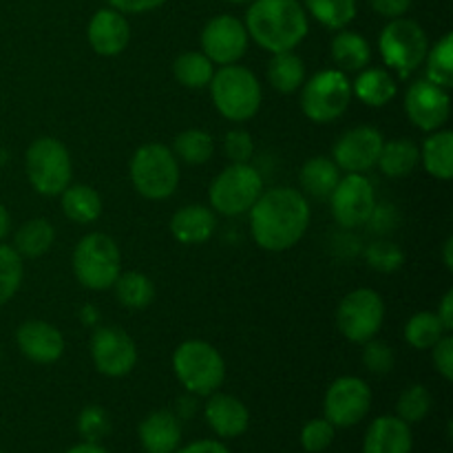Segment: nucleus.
<instances>
[{
    "label": "nucleus",
    "instance_id": "1",
    "mask_svg": "<svg viewBox=\"0 0 453 453\" xmlns=\"http://www.w3.org/2000/svg\"><path fill=\"white\" fill-rule=\"evenodd\" d=\"M250 215V233L257 246L268 252H286L308 233L312 208L301 190L290 186L264 188Z\"/></svg>",
    "mask_w": 453,
    "mask_h": 453
},
{
    "label": "nucleus",
    "instance_id": "2",
    "mask_svg": "<svg viewBox=\"0 0 453 453\" xmlns=\"http://www.w3.org/2000/svg\"><path fill=\"white\" fill-rule=\"evenodd\" d=\"M243 25L250 40L268 53L295 51L310 31L308 12L299 0H252Z\"/></svg>",
    "mask_w": 453,
    "mask_h": 453
},
{
    "label": "nucleus",
    "instance_id": "3",
    "mask_svg": "<svg viewBox=\"0 0 453 453\" xmlns=\"http://www.w3.org/2000/svg\"><path fill=\"white\" fill-rule=\"evenodd\" d=\"M208 88L217 113L228 122L243 124L259 113L261 97H264L259 78L239 62L219 66Z\"/></svg>",
    "mask_w": 453,
    "mask_h": 453
},
{
    "label": "nucleus",
    "instance_id": "4",
    "mask_svg": "<svg viewBox=\"0 0 453 453\" xmlns=\"http://www.w3.org/2000/svg\"><path fill=\"white\" fill-rule=\"evenodd\" d=\"M171 363L181 388L193 396H211L224 385L226 361L208 341H184L175 348Z\"/></svg>",
    "mask_w": 453,
    "mask_h": 453
},
{
    "label": "nucleus",
    "instance_id": "5",
    "mask_svg": "<svg viewBox=\"0 0 453 453\" xmlns=\"http://www.w3.org/2000/svg\"><path fill=\"white\" fill-rule=\"evenodd\" d=\"M128 177L137 193L150 202L168 199L180 186V159L166 144L140 146L128 162Z\"/></svg>",
    "mask_w": 453,
    "mask_h": 453
},
{
    "label": "nucleus",
    "instance_id": "6",
    "mask_svg": "<svg viewBox=\"0 0 453 453\" xmlns=\"http://www.w3.org/2000/svg\"><path fill=\"white\" fill-rule=\"evenodd\" d=\"M122 273V252L113 237L88 233L73 250V274L87 290H111Z\"/></svg>",
    "mask_w": 453,
    "mask_h": 453
},
{
    "label": "nucleus",
    "instance_id": "7",
    "mask_svg": "<svg viewBox=\"0 0 453 453\" xmlns=\"http://www.w3.org/2000/svg\"><path fill=\"white\" fill-rule=\"evenodd\" d=\"M25 173L35 193L44 197H58L73 177L71 153L56 137H38L25 153Z\"/></svg>",
    "mask_w": 453,
    "mask_h": 453
},
{
    "label": "nucleus",
    "instance_id": "8",
    "mask_svg": "<svg viewBox=\"0 0 453 453\" xmlns=\"http://www.w3.org/2000/svg\"><path fill=\"white\" fill-rule=\"evenodd\" d=\"M301 91V111L314 124L336 122L352 102V82L339 69H323L305 80Z\"/></svg>",
    "mask_w": 453,
    "mask_h": 453
},
{
    "label": "nucleus",
    "instance_id": "9",
    "mask_svg": "<svg viewBox=\"0 0 453 453\" xmlns=\"http://www.w3.org/2000/svg\"><path fill=\"white\" fill-rule=\"evenodd\" d=\"M264 193V177L250 162L230 164L212 180L208 199L217 215L242 217Z\"/></svg>",
    "mask_w": 453,
    "mask_h": 453
},
{
    "label": "nucleus",
    "instance_id": "10",
    "mask_svg": "<svg viewBox=\"0 0 453 453\" xmlns=\"http://www.w3.org/2000/svg\"><path fill=\"white\" fill-rule=\"evenodd\" d=\"M429 40L423 27L411 18H394L379 35V51L385 66L396 71L401 78H410L425 62Z\"/></svg>",
    "mask_w": 453,
    "mask_h": 453
},
{
    "label": "nucleus",
    "instance_id": "11",
    "mask_svg": "<svg viewBox=\"0 0 453 453\" xmlns=\"http://www.w3.org/2000/svg\"><path fill=\"white\" fill-rule=\"evenodd\" d=\"M385 321L383 296L372 288H357L341 299L336 308L339 332L352 343H367L376 339Z\"/></svg>",
    "mask_w": 453,
    "mask_h": 453
},
{
    "label": "nucleus",
    "instance_id": "12",
    "mask_svg": "<svg viewBox=\"0 0 453 453\" xmlns=\"http://www.w3.org/2000/svg\"><path fill=\"white\" fill-rule=\"evenodd\" d=\"M332 217L343 228H361L370 224L376 212V193L372 181L361 173L341 177L330 197Z\"/></svg>",
    "mask_w": 453,
    "mask_h": 453
},
{
    "label": "nucleus",
    "instance_id": "13",
    "mask_svg": "<svg viewBox=\"0 0 453 453\" xmlns=\"http://www.w3.org/2000/svg\"><path fill=\"white\" fill-rule=\"evenodd\" d=\"M372 407V389L358 376H341L327 388L323 398V418L334 427H354Z\"/></svg>",
    "mask_w": 453,
    "mask_h": 453
},
{
    "label": "nucleus",
    "instance_id": "14",
    "mask_svg": "<svg viewBox=\"0 0 453 453\" xmlns=\"http://www.w3.org/2000/svg\"><path fill=\"white\" fill-rule=\"evenodd\" d=\"M248 42H250V35H248L246 25L230 13L211 18L199 35L202 53L215 66L237 65L246 56Z\"/></svg>",
    "mask_w": 453,
    "mask_h": 453
},
{
    "label": "nucleus",
    "instance_id": "15",
    "mask_svg": "<svg viewBox=\"0 0 453 453\" xmlns=\"http://www.w3.org/2000/svg\"><path fill=\"white\" fill-rule=\"evenodd\" d=\"M91 361L102 376L122 379L137 365V345L118 326H102L91 336Z\"/></svg>",
    "mask_w": 453,
    "mask_h": 453
},
{
    "label": "nucleus",
    "instance_id": "16",
    "mask_svg": "<svg viewBox=\"0 0 453 453\" xmlns=\"http://www.w3.org/2000/svg\"><path fill=\"white\" fill-rule=\"evenodd\" d=\"M405 113L416 128L425 133H434L447 124L451 115L449 88L420 78L410 84L405 93Z\"/></svg>",
    "mask_w": 453,
    "mask_h": 453
},
{
    "label": "nucleus",
    "instance_id": "17",
    "mask_svg": "<svg viewBox=\"0 0 453 453\" xmlns=\"http://www.w3.org/2000/svg\"><path fill=\"white\" fill-rule=\"evenodd\" d=\"M383 144L385 137L379 128L354 127L336 140L334 149H332V159L341 168V173H361V175H365L367 171H372L379 164Z\"/></svg>",
    "mask_w": 453,
    "mask_h": 453
},
{
    "label": "nucleus",
    "instance_id": "18",
    "mask_svg": "<svg viewBox=\"0 0 453 453\" xmlns=\"http://www.w3.org/2000/svg\"><path fill=\"white\" fill-rule=\"evenodd\" d=\"M87 38L97 56H119L131 42V25L127 20V13L118 12L113 7L97 9L91 20H88Z\"/></svg>",
    "mask_w": 453,
    "mask_h": 453
},
{
    "label": "nucleus",
    "instance_id": "19",
    "mask_svg": "<svg viewBox=\"0 0 453 453\" xmlns=\"http://www.w3.org/2000/svg\"><path fill=\"white\" fill-rule=\"evenodd\" d=\"M18 349L25 358L38 365L58 363L65 354V336L47 321H25L16 332Z\"/></svg>",
    "mask_w": 453,
    "mask_h": 453
},
{
    "label": "nucleus",
    "instance_id": "20",
    "mask_svg": "<svg viewBox=\"0 0 453 453\" xmlns=\"http://www.w3.org/2000/svg\"><path fill=\"white\" fill-rule=\"evenodd\" d=\"M206 423L219 438H239L248 432L250 411L243 405L242 398L233 394H211L206 403Z\"/></svg>",
    "mask_w": 453,
    "mask_h": 453
},
{
    "label": "nucleus",
    "instance_id": "21",
    "mask_svg": "<svg viewBox=\"0 0 453 453\" xmlns=\"http://www.w3.org/2000/svg\"><path fill=\"white\" fill-rule=\"evenodd\" d=\"M414 434L411 425L398 416H379L372 420L363 438V453H411Z\"/></svg>",
    "mask_w": 453,
    "mask_h": 453
},
{
    "label": "nucleus",
    "instance_id": "22",
    "mask_svg": "<svg viewBox=\"0 0 453 453\" xmlns=\"http://www.w3.org/2000/svg\"><path fill=\"white\" fill-rule=\"evenodd\" d=\"M146 453H173L181 445V423L171 410H155L137 427Z\"/></svg>",
    "mask_w": 453,
    "mask_h": 453
},
{
    "label": "nucleus",
    "instance_id": "23",
    "mask_svg": "<svg viewBox=\"0 0 453 453\" xmlns=\"http://www.w3.org/2000/svg\"><path fill=\"white\" fill-rule=\"evenodd\" d=\"M217 230V212L203 203H188L181 206L171 217V234L186 246L206 243Z\"/></svg>",
    "mask_w": 453,
    "mask_h": 453
},
{
    "label": "nucleus",
    "instance_id": "24",
    "mask_svg": "<svg viewBox=\"0 0 453 453\" xmlns=\"http://www.w3.org/2000/svg\"><path fill=\"white\" fill-rule=\"evenodd\" d=\"M330 56L334 60L336 69L343 73H358V71L367 69L372 60V47L361 34L357 31L339 29L330 42Z\"/></svg>",
    "mask_w": 453,
    "mask_h": 453
},
{
    "label": "nucleus",
    "instance_id": "25",
    "mask_svg": "<svg viewBox=\"0 0 453 453\" xmlns=\"http://www.w3.org/2000/svg\"><path fill=\"white\" fill-rule=\"evenodd\" d=\"M396 78L388 69H380V66L358 71L357 80L352 82V96H357L363 104L372 106V109L388 106L396 97Z\"/></svg>",
    "mask_w": 453,
    "mask_h": 453
},
{
    "label": "nucleus",
    "instance_id": "26",
    "mask_svg": "<svg viewBox=\"0 0 453 453\" xmlns=\"http://www.w3.org/2000/svg\"><path fill=\"white\" fill-rule=\"evenodd\" d=\"M418 164L420 146L416 142L407 140V137H398V140L385 142L376 166L389 180H405L418 168Z\"/></svg>",
    "mask_w": 453,
    "mask_h": 453
},
{
    "label": "nucleus",
    "instance_id": "27",
    "mask_svg": "<svg viewBox=\"0 0 453 453\" xmlns=\"http://www.w3.org/2000/svg\"><path fill=\"white\" fill-rule=\"evenodd\" d=\"M420 164L432 177L449 181L453 177V133L447 128L429 133L420 146Z\"/></svg>",
    "mask_w": 453,
    "mask_h": 453
},
{
    "label": "nucleus",
    "instance_id": "28",
    "mask_svg": "<svg viewBox=\"0 0 453 453\" xmlns=\"http://www.w3.org/2000/svg\"><path fill=\"white\" fill-rule=\"evenodd\" d=\"M60 206L66 219L73 224H93L102 215V197L93 186L69 184L60 195Z\"/></svg>",
    "mask_w": 453,
    "mask_h": 453
},
{
    "label": "nucleus",
    "instance_id": "29",
    "mask_svg": "<svg viewBox=\"0 0 453 453\" xmlns=\"http://www.w3.org/2000/svg\"><path fill=\"white\" fill-rule=\"evenodd\" d=\"M341 180V168L330 157H312L301 166L299 184L305 197L327 199Z\"/></svg>",
    "mask_w": 453,
    "mask_h": 453
},
{
    "label": "nucleus",
    "instance_id": "30",
    "mask_svg": "<svg viewBox=\"0 0 453 453\" xmlns=\"http://www.w3.org/2000/svg\"><path fill=\"white\" fill-rule=\"evenodd\" d=\"M53 242H56V230H53L51 221L35 217V219L25 221L20 228L16 230L13 237V250L22 257V259H38V257L47 255L51 250Z\"/></svg>",
    "mask_w": 453,
    "mask_h": 453
},
{
    "label": "nucleus",
    "instance_id": "31",
    "mask_svg": "<svg viewBox=\"0 0 453 453\" xmlns=\"http://www.w3.org/2000/svg\"><path fill=\"white\" fill-rule=\"evenodd\" d=\"M305 80V62L295 51L273 53L268 62V82L274 91L290 96L303 87Z\"/></svg>",
    "mask_w": 453,
    "mask_h": 453
},
{
    "label": "nucleus",
    "instance_id": "32",
    "mask_svg": "<svg viewBox=\"0 0 453 453\" xmlns=\"http://www.w3.org/2000/svg\"><path fill=\"white\" fill-rule=\"evenodd\" d=\"M115 299L128 310H146L155 301V286L144 273H119L113 283Z\"/></svg>",
    "mask_w": 453,
    "mask_h": 453
},
{
    "label": "nucleus",
    "instance_id": "33",
    "mask_svg": "<svg viewBox=\"0 0 453 453\" xmlns=\"http://www.w3.org/2000/svg\"><path fill=\"white\" fill-rule=\"evenodd\" d=\"M215 71V65L202 51H186L181 56H177L175 62H173V75H175V80L181 87L190 88V91L208 88Z\"/></svg>",
    "mask_w": 453,
    "mask_h": 453
},
{
    "label": "nucleus",
    "instance_id": "34",
    "mask_svg": "<svg viewBox=\"0 0 453 453\" xmlns=\"http://www.w3.org/2000/svg\"><path fill=\"white\" fill-rule=\"evenodd\" d=\"M173 153L180 162L190 166H202L215 155V140L203 128H186L175 137Z\"/></svg>",
    "mask_w": 453,
    "mask_h": 453
},
{
    "label": "nucleus",
    "instance_id": "35",
    "mask_svg": "<svg viewBox=\"0 0 453 453\" xmlns=\"http://www.w3.org/2000/svg\"><path fill=\"white\" fill-rule=\"evenodd\" d=\"M308 16L326 29H345L357 18V0H303Z\"/></svg>",
    "mask_w": 453,
    "mask_h": 453
},
{
    "label": "nucleus",
    "instance_id": "36",
    "mask_svg": "<svg viewBox=\"0 0 453 453\" xmlns=\"http://www.w3.org/2000/svg\"><path fill=\"white\" fill-rule=\"evenodd\" d=\"M425 78L442 88L453 87V34H445L425 56Z\"/></svg>",
    "mask_w": 453,
    "mask_h": 453
},
{
    "label": "nucleus",
    "instance_id": "37",
    "mask_svg": "<svg viewBox=\"0 0 453 453\" xmlns=\"http://www.w3.org/2000/svg\"><path fill=\"white\" fill-rule=\"evenodd\" d=\"M445 334L447 330L442 327L441 319L436 317V312H429V310L416 312L405 323V341L414 349H432Z\"/></svg>",
    "mask_w": 453,
    "mask_h": 453
},
{
    "label": "nucleus",
    "instance_id": "38",
    "mask_svg": "<svg viewBox=\"0 0 453 453\" xmlns=\"http://www.w3.org/2000/svg\"><path fill=\"white\" fill-rule=\"evenodd\" d=\"M25 277L22 257L13 250V246L0 243V305L9 303L18 295Z\"/></svg>",
    "mask_w": 453,
    "mask_h": 453
},
{
    "label": "nucleus",
    "instance_id": "39",
    "mask_svg": "<svg viewBox=\"0 0 453 453\" xmlns=\"http://www.w3.org/2000/svg\"><path fill=\"white\" fill-rule=\"evenodd\" d=\"M434 405L432 392L425 385H410L396 401V416L407 425L423 423Z\"/></svg>",
    "mask_w": 453,
    "mask_h": 453
},
{
    "label": "nucleus",
    "instance_id": "40",
    "mask_svg": "<svg viewBox=\"0 0 453 453\" xmlns=\"http://www.w3.org/2000/svg\"><path fill=\"white\" fill-rule=\"evenodd\" d=\"M78 432L87 442H100L102 438L109 436L111 420L104 407L100 405L84 407L78 416Z\"/></svg>",
    "mask_w": 453,
    "mask_h": 453
},
{
    "label": "nucleus",
    "instance_id": "41",
    "mask_svg": "<svg viewBox=\"0 0 453 453\" xmlns=\"http://www.w3.org/2000/svg\"><path fill=\"white\" fill-rule=\"evenodd\" d=\"M336 427L326 418H312L301 429V447L308 453H323L334 442Z\"/></svg>",
    "mask_w": 453,
    "mask_h": 453
},
{
    "label": "nucleus",
    "instance_id": "42",
    "mask_svg": "<svg viewBox=\"0 0 453 453\" xmlns=\"http://www.w3.org/2000/svg\"><path fill=\"white\" fill-rule=\"evenodd\" d=\"M365 259L379 273H394L405 264V252L394 242H374L365 250Z\"/></svg>",
    "mask_w": 453,
    "mask_h": 453
},
{
    "label": "nucleus",
    "instance_id": "43",
    "mask_svg": "<svg viewBox=\"0 0 453 453\" xmlns=\"http://www.w3.org/2000/svg\"><path fill=\"white\" fill-rule=\"evenodd\" d=\"M363 365L376 376H385L394 370V363H396V357H394L392 345L385 343V341L372 339L367 343H363Z\"/></svg>",
    "mask_w": 453,
    "mask_h": 453
},
{
    "label": "nucleus",
    "instance_id": "44",
    "mask_svg": "<svg viewBox=\"0 0 453 453\" xmlns=\"http://www.w3.org/2000/svg\"><path fill=\"white\" fill-rule=\"evenodd\" d=\"M224 153L230 164H248L255 155V142L246 128H233L224 137Z\"/></svg>",
    "mask_w": 453,
    "mask_h": 453
},
{
    "label": "nucleus",
    "instance_id": "45",
    "mask_svg": "<svg viewBox=\"0 0 453 453\" xmlns=\"http://www.w3.org/2000/svg\"><path fill=\"white\" fill-rule=\"evenodd\" d=\"M434 370L445 380H453V336L447 332L441 341L432 348Z\"/></svg>",
    "mask_w": 453,
    "mask_h": 453
},
{
    "label": "nucleus",
    "instance_id": "46",
    "mask_svg": "<svg viewBox=\"0 0 453 453\" xmlns=\"http://www.w3.org/2000/svg\"><path fill=\"white\" fill-rule=\"evenodd\" d=\"M372 7V12L379 13L380 18H403L411 9V0H367Z\"/></svg>",
    "mask_w": 453,
    "mask_h": 453
},
{
    "label": "nucleus",
    "instance_id": "47",
    "mask_svg": "<svg viewBox=\"0 0 453 453\" xmlns=\"http://www.w3.org/2000/svg\"><path fill=\"white\" fill-rule=\"evenodd\" d=\"M106 3L122 13H149L166 4L168 0H106Z\"/></svg>",
    "mask_w": 453,
    "mask_h": 453
},
{
    "label": "nucleus",
    "instance_id": "48",
    "mask_svg": "<svg viewBox=\"0 0 453 453\" xmlns=\"http://www.w3.org/2000/svg\"><path fill=\"white\" fill-rule=\"evenodd\" d=\"M173 453H230L228 447H224V442L219 441H195L188 447H181V449Z\"/></svg>",
    "mask_w": 453,
    "mask_h": 453
},
{
    "label": "nucleus",
    "instance_id": "49",
    "mask_svg": "<svg viewBox=\"0 0 453 453\" xmlns=\"http://www.w3.org/2000/svg\"><path fill=\"white\" fill-rule=\"evenodd\" d=\"M436 317L441 319L442 327H445L447 332L453 330V290H447L445 292L442 301H441V303H438Z\"/></svg>",
    "mask_w": 453,
    "mask_h": 453
},
{
    "label": "nucleus",
    "instance_id": "50",
    "mask_svg": "<svg viewBox=\"0 0 453 453\" xmlns=\"http://www.w3.org/2000/svg\"><path fill=\"white\" fill-rule=\"evenodd\" d=\"M65 453H109L104 449V447H100V442H80V445L71 447V449H66Z\"/></svg>",
    "mask_w": 453,
    "mask_h": 453
},
{
    "label": "nucleus",
    "instance_id": "51",
    "mask_svg": "<svg viewBox=\"0 0 453 453\" xmlns=\"http://www.w3.org/2000/svg\"><path fill=\"white\" fill-rule=\"evenodd\" d=\"M9 230H12V217H9L7 208L0 203V242H3L4 237L9 234Z\"/></svg>",
    "mask_w": 453,
    "mask_h": 453
},
{
    "label": "nucleus",
    "instance_id": "52",
    "mask_svg": "<svg viewBox=\"0 0 453 453\" xmlns=\"http://www.w3.org/2000/svg\"><path fill=\"white\" fill-rule=\"evenodd\" d=\"M442 259H445V268L453 270V237H447L445 248H442Z\"/></svg>",
    "mask_w": 453,
    "mask_h": 453
},
{
    "label": "nucleus",
    "instance_id": "53",
    "mask_svg": "<svg viewBox=\"0 0 453 453\" xmlns=\"http://www.w3.org/2000/svg\"><path fill=\"white\" fill-rule=\"evenodd\" d=\"M228 3H234V4H243V3H252V0H228Z\"/></svg>",
    "mask_w": 453,
    "mask_h": 453
},
{
    "label": "nucleus",
    "instance_id": "54",
    "mask_svg": "<svg viewBox=\"0 0 453 453\" xmlns=\"http://www.w3.org/2000/svg\"><path fill=\"white\" fill-rule=\"evenodd\" d=\"M0 453H3V451H0Z\"/></svg>",
    "mask_w": 453,
    "mask_h": 453
}]
</instances>
